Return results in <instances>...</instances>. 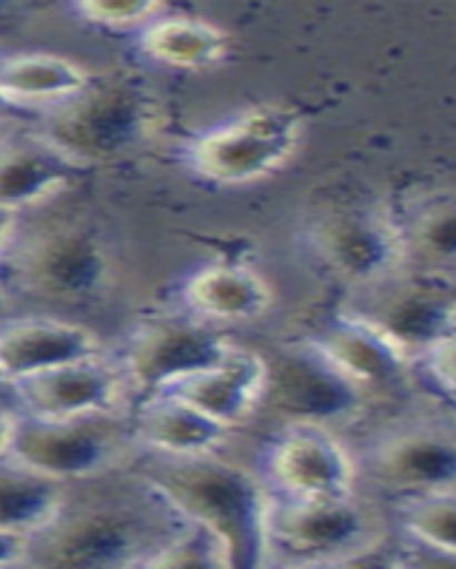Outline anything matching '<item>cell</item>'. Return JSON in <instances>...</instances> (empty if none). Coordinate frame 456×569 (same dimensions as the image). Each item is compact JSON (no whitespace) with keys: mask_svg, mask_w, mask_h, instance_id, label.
Masks as SVG:
<instances>
[{"mask_svg":"<svg viewBox=\"0 0 456 569\" xmlns=\"http://www.w3.org/2000/svg\"><path fill=\"white\" fill-rule=\"evenodd\" d=\"M182 521L131 467L69 485L52 525L29 541L32 569H135L169 543Z\"/></svg>","mask_w":456,"mask_h":569,"instance_id":"obj_1","label":"cell"},{"mask_svg":"<svg viewBox=\"0 0 456 569\" xmlns=\"http://www.w3.org/2000/svg\"><path fill=\"white\" fill-rule=\"evenodd\" d=\"M66 200V197H63ZM49 202L18 213L0 248V308L54 313L100 299L115 279V257L91 217Z\"/></svg>","mask_w":456,"mask_h":569,"instance_id":"obj_2","label":"cell"},{"mask_svg":"<svg viewBox=\"0 0 456 569\" xmlns=\"http://www.w3.org/2000/svg\"><path fill=\"white\" fill-rule=\"evenodd\" d=\"M131 470L189 525L226 547L231 569H262V525L268 492L260 472L228 456L163 459L137 456Z\"/></svg>","mask_w":456,"mask_h":569,"instance_id":"obj_3","label":"cell"},{"mask_svg":"<svg viewBox=\"0 0 456 569\" xmlns=\"http://www.w3.org/2000/svg\"><path fill=\"white\" fill-rule=\"evenodd\" d=\"M391 536L385 505L359 490L319 501H280L268 496L262 569L343 567L383 550Z\"/></svg>","mask_w":456,"mask_h":569,"instance_id":"obj_4","label":"cell"},{"mask_svg":"<svg viewBox=\"0 0 456 569\" xmlns=\"http://www.w3.org/2000/svg\"><path fill=\"white\" fill-rule=\"evenodd\" d=\"M155 123L146 89L123 78H91L72 100L32 117V129L86 174L140 149Z\"/></svg>","mask_w":456,"mask_h":569,"instance_id":"obj_5","label":"cell"},{"mask_svg":"<svg viewBox=\"0 0 456 569\" xmlns=\"http://www.w3.org/2000/svg\"><path fill=\"white\" fill-rule=\"evenodd\" d=\"M306 123L294 106L255 103L191 137L182 166L217 188H251L291 166Z\"/></svg>","mask_w":456,"mask_h":569,"instance_id":"obj_6","label":"cell"},{"mask_svg":"<svg viewBox=\"0 0 456 569\" xmlns=\"http://www.w3.org/2000/svg\"><path fill=\"white\" fill-rule=\"evenodd\" d=\"M7 459L60 485H83L135 465L137 447L129 413L66 421L18 416Z\"/></svg>","mask_w":456,"mask_h":569,"instance_id":"obj_7","label":"cell"},{"mask_svg":"<svg viewBox=\"0 0 456 569\" xmlns=\"http://www.w3.org/2000/svg\"><path fill=\"white\" fill-rule=\"evenodd\" d=\"M357 490L391 505L423 492L456 490V441L450 421L414 419L379 433L354 453Z\"/></svg>","mask_w":456,"mask_h":569,"instance_id":"obj_8","label":"cell"},{"mask_svg":"<svg viewBox=\"0 0 456 569\" xmlns=\"http://www.w3.org/2000/svg\"><path fill=\"white\" fill-rule=\"evenodd\" d=\"M368 396L354 388L311 339L280 348L266 356V388L257 416H266L277 430L311 425L337 430L363 413Z\"/></svg>","mask_w":456,"mask_h":569,"instance_id":"obj_9","label":"cell"},{"mask_svg":"<svg viewBox=\"0 0 456 569\" xmlns=\"http://www.w3.org/2000/svg\"><path fill=\"white\" fill-rule=\"evenodd\" d=\"M235 342L220 328L189 313L157 317L143 322L126 339L123 353L115 359L129 385L131 399H149L175 388L177 382L215 368Z\"/></svg>","mask_w":456,"mask_h":569,"instance_id":"obj_10","label":"cell"},{"mask_svg":"<svg viewBox=\"0 0 456 569\" xmlns=\"http://www.w3.org/2000/svg\"><path fill=\"white\" fill-rule=\"evenodd\" d=\"M308 246L331 277L368 291L405 271L397 217L379 208H331L308 222Z\"/></svg>","mask_w":456,"mask_h":569,"instance_id":"obj_11","label":"cell"},{"mask_svg":"<svg viewBox=\"0 0 456 569\" xmlns=\"http://www.w3.org/2000/svg\"><path fill=\"white\" fill-rule=\"evenodd\" d=\"M255 470L268 496L280 501H319L357 492L354 450L328 427L274 430Z\"/></svg>","mask_w":456,"mask_h":569,"instance_id":"obj_12","label":"cell"},{"mask_svg":"<svg viewBox=\"0 0 456 569\" xmlns=\"http://www.w3.org/2000/svg\"><path fill=\"white\" fill-rule=\"evenodd\" d=\"M363 302L348 305L346 311L374 325L410 365L434 345L456 337L454 279L399 271L363 291Z\"/></svg>","mask_w":456,"mask_h":569,"instance_id":"obj_13","label":"cell"},{"mask_svg":"<svg viewBox=\"0 0 456 569\" xmlns=\"http://www.w3.org/2000/svg\"><path fill=\"white\" fill-rule=\"evenodd\" d=\"M18 416L66 421L126 413L131 393L118 362L109 353L60 365L12 385Z\"/></svg>","mask_w":456,"mask_h":569,"instance_id":"obj_14","label":"cell"},{"mask_svg":"<svg viewBox=\"0 0 456 569\" xmlns=\"http://www.w3.org/2000/svg\"><path fill=\"white\" fill-rule=\"evenodd\" d=\"M103 353V337L78 319L54 313H0V379L7 385Z\"/></svg>","mask_w":456,"mask_h":569,"instance_id":"obj_15","label":"cell"},{"mask_svg":"<svg viewBox=\"0 0 456 569\" xmlns=\"http://www.w3.org/2000/svg\"><path fill=\"white\" fill-rule=\"evenodd\" d=\"M86 171L52 149L32 126L0 131V211L27 213L69 197Z\"/></svg>","mask_w":456,"mask_h":569,"instance_id":"obj_16","label":"cell"},{"mask_svg":"<svg viewBox=\"0 0 456 569\" xmlns=\"http://www.w3.org/2000/svg\"><path fill=\"white\" fill-rule=\"evenodd\" d=\"M262 388H266V356L235 345L215 368L200 370L163 393L177 396L235 433L257 416Z\"/></svg>","mask_w":456,"mask_h":569,"instance_id":"obj_17","label":"cell"},{"mask_svg":"<svg viewBox=\"0 0 456 569\" xmlns=\"http://www.w3.org/2000/svg\"><path fill=\"white\" fill-rule=\"evenodd\" d=\"M129 430L137 456H163V459L217 456L231 439V430L171 393L137 401L129 413Z\"/></svg>","mask_w":456,"mask_h":569,"instance_id":"obj_18","label":"cell"},{"mask_svg":"<svg viewBox=\"0 0 456 569\" xmlns=\"http://www.w3.org/2000/svg\"><path fill=\"white\" fill-rule=\"evenodd\" d=\"M311 342L365 396L397 388L410 376V362L403 350L346 308L314 333Z\"/></svg>","mask_w":456,"mask_h":569,"instance_id":"obj_19","label":"cell"},{"mask_svg":"<svg viewBox=\"0 0 456 569\" xmlns=\"http://www.w3.org/2000/svg\"><path fill=\"white\" fill-rule=\"evenodd\" d=\"M182 311L189 317L222 325H248L266 317L274 288L257 268L242 262H209L182 279Z\"/></svg>","mask_w":456,"mask_h":569,"instance_id":"obj_20","label":"cell"},{"mask_svg":"<svg viewBox=\"0 0 456 569\" xmlns=\"http://www.w3.org/2000/svg\"><path fill=\"white\" fill-rule=\"evenodd\" d=\"M89 66L54 52H0V98L20 117H38L91 83Z\"/></svg>","mask_w":456,"mask_h":569,"instance_id":"obj_21","label":"cell"},{"mask_svg":"<svg viewBox=\"0 0 456 569\" xmlns=\"http://www.w3.org/2000/svg\"><path fill=\"white\" fill-rule=\"evenodd\" d=\"M137 49L149 63L171 71H211L231 52V40L200 14L163 12L137 34Z\"/></svg>","mask_w":456,"mask_h":569,"instance_id":"obj_22","label":"cell"},{"mask_svg":"<svg viewBox=\"0 0 456 569\" xmlns=\"http://www.w3.org/2000/svg\"><path fill=\"white\" fill-rule=\"evenodd\" d=\"M405 271L454 279L456 211L450 194H430L397 220Z\"/></svg>","mask_w":456,"mask_h":569,"instance_id":"obj_23","label":"cell"},{"mask_svg":"<svg viewBox=\"0 0 456 569\" xmlns=\"http://www.w3.org/2000/svg\"><path fill=\"white\" fill-rule=\"evenodd\" d=\"M66 490L69 485L46 479L12 459H0V532L32 541L52 525L66 501Z\"/></svg>","mask_w":456,"mask_h":569,"instance_id":"obj_24","label":"cell"},{"mask_svg":"<svg viewBox=\"0 0 456 569\" xmlns=\"http://www.w3.org/2000/svg\"><path fill=\"white\" fill-rule=\"evenodd\" d=\"M391 532L434 550L456 552V490L423 492L385 505Z\"/></svg>","mask_w":456,"mask_h":569,"instance_id":"obj_25","label":"cell"},{"mask_svg":"<svg viewBox=\"0 0 456 569\" xmlns=\"http://www.w3.org/2000/svg\"><path fill=\"white\" fill-rule=\"evenodd\" d=\"M135 569H231L228 552L209 530L186 525L169 543L151 552Z\"/></svg>","mask_w":456,"mask_h":569,"instance_id":"obj_26","label":"cell"},{"mask_svg":"<svg viewBox=\"0 0 456 569\" xmlns=\"http://www.w3.org/2000/svg\"><path fill=\"white\" fill-rule=\"evenodd\" d=\"M69 12L91 29H103V32H135L140 34L151 20L169 12L166 3L155 0H131V3H106V0H80L72 3Z\"/></svg>","mask_w":456,"mask_h":569,"instance_id":"obj_27","label":"cell"},{"mask_svg":"<svg viewBox=\"0 0 456 569\" xmlns=\"http://www.w3.org/2000/svg\"><path fill=\"white\" fill-rule=\"evenodd\" d=\"M456 339V337H454ZM454 339L434 345L419 359H414L410 373H419L445 401L454 399Z\"/></svg>","mask_w":456,"mask_h":569,"instance_id":"obj_28","label":"cell"},{"mask_svg":"<svg viewBox=\"0 0 456 569\" xmlns=\"http://www.w3.org/2000/svg\"><path fill=\"white\" fill-rule=\"evenodd\" d=\"M391 569H456V552L434 550L408 538H391Z\"/></svg>","mask_w":456,"mask_h":569,"instance_id":"obj_29","label":"cell"},{"mask_svg":"<svg viewBox=\"0 0 456 569\" xmlns=\"http://www.w3.org/2000/svg\"><path fill=\"white\" fill-rule=\"evenodd\" d=\"M29 558V541L27 538L9 536V532H0V569L14 567V563H23Z\"/></svg>","mask_w":456,"mask_h":569,"instance_id":"obj_30","label":"cell"},{"mask_svg":"<svg viewBox=\"0 0 456 569\" xmlns=\"http://www.w3.org/2000/svg\"><path fill=\"white\" fill-rule=\"evenodd\" d=\"M14 419H18L14 413H9V410H0V459H7L9 447H12Z\"/></svg>","mask_w":456,"mask_h":569,"instance_id":"obj_31","label":"cell"},{"mask_svg":"<svg viewBox=\"0 0 456 569\" xmlns=\"http://www.w3.org/2000/svg\"><path fill=\"white\" fill-rule=\"evenodd\" d=\"M0 410H9V413L18 416V399H14V388L0 379Z\"/></svg>","mask_w":456,"mask_h":569,"instance_id":"obj_32","label":"cell"},{"mask_svg":"<svg viewBox=\"0 0 456 569\" xmlns=\"http://www.w3.org/2000/svg\"><path fill=\"white\" fill-rule=\"evenodd\" d=\"M12 222H14V213L0 211V248H3V242H7L9 231H12Z\"/></svg>","mask_w":456,"mask_h":569,"instance_id":"obj_33","label":"cell"},{"mask_svg":"<svg viewBox=\"0 0 456 569\" xmlns=\"http://www.w3.org/2000/svg\"><path fill=\"white\" fill-rule=\"evenodd\" d=\"M12 120H23V117H20L18 111L9 109V106L3 103V98H0V126H3V123H12Z\"/></svg>","mask_w":456,"mask_h":569,"instance_id":"obj_34","label":"cell"},{"mask_svg":"<svg viewBox=\"0 0 456 569\" xmlns=\"http://www.w3.org/2000/svg\"><path fill=\"white\" fill-rule=\"evenodd\" d=\"M7 569H32V563L23 561V563H14V567H7Z\"/></svg>","mask_w":456,"mask_h":569,"instance_id":"obj_35","label":"cell"}]
</instances>
